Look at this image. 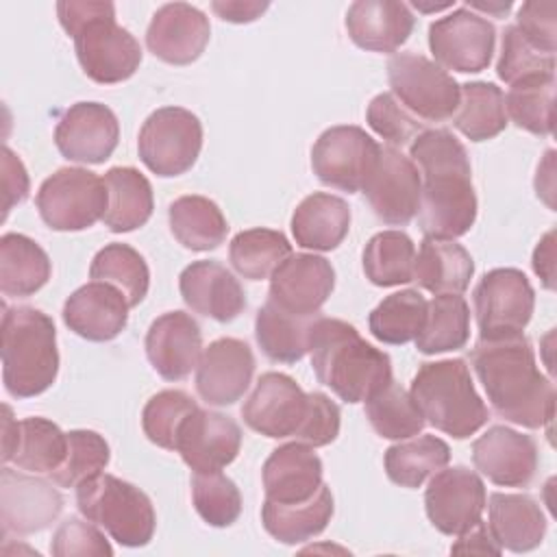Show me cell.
Masks as SVG:
<instances>
[{"instance_id":"43","label":"cell","mask_w":557,"mask_h":557,"mask_svg":"<svg viewBox=\"0 0 557 557\" xmlns=\"http://www.w3.org/2000/svg\"><path fill=\"white\" fill-rule=\"evenodd\" d=\"M426 318V300L418 289H400L385 296L368 318L374 339L400 346L418 337Z\"/></svg>"},{"instance_id":"20","label":"cell","mask_w":557,"mask_h":557,"mask_svg":"<svg viewBox=\"0 0 557 557\" xmlns=\"http://www.w3.org/2000/svg\"><path fill=\"white\" fill-rule=\"evenodd\" d=\"M333 287L335 270L329 259L292 252L270 276L268 300L296 315H318Z\"/></svg>"},{"instance_id":"19","label":"cell","mask_w":557,"mask_h":557,"mask_svg":"<svg viewBox=\"0 0 557 557\" xmlns=\"http://www.w3.org/2000/svg\"><path fill=\"white\" fill-rule=\"evenodd\" d=\"M120 139V122L102 102H76L63 111L54 128L59 152L74 163H104Z\"/></svg>"},{"instance_id":"21","label":"cell","mask_w":557,"mask_h":557,"mask_svg":"<svg viewBox=\"0 0 557 557\" xmlns=\"http://www.w3.org/2000/svg\"><path fill=\"white\" fill-rule=\"evenodd\" d=\"M255 374V355L250 346L237 337H220L211 342L196 366V392L211 407L237 403Z\"/></svg>"},{"instance_id":"27","label":"cell","mask_w":557,"mask_h":557,"mask_svg":"<svg viewBox=\"0 0 557 557\" xmlns=\"http://www.w3.org/2000/svg\"><path fill=\"white\" fill-rule=\"evenodd\" d=\"M265 498L281 505L309 500L322 485V459L313 446L289 442L270 453L261 468Z\"/></svg>"},{"instance_id":"50","label":"cell","mask_w":557,"mask_h":557,"mask_svg":"<svg viewBox=\"0 0 557 557\" xmlns=\"http://www.w3.org/2000/svg\"><path fill=\"white\" fill-rule=\"evenodd\" d=\"M496 74L509 85L533 74H555V54L535 50L511 24L503 30Z\"/></svg>"},{"instance_id":"51","label":"cell","mask_w":557,"mask_h":557,"mask_svg":"<svg viewBox=\"0 0 557 557\" xmlns=\"http://www.w3.org/2000/svg\"><path fill=\"white\" fill-rule=\"evenodd\" d=\"M366 122L392 148H403L411 144L424 131V122L411 115L392 94L385 91L370 100Z\"/></svg>"},{"instance_id":"35","label":"cell","mask_w":557,"mask_h":557,"mask_svg":"<svg viewBox=\"0 0 557 557\" xmlns=\"http://www.w3.org/2000/svg\"><path fill=\"white\" fill-rule=\"evenodd\" d=\"M109 207L102 218L111 233H128L144 226L154 209L152 185L135 168L120 165L104 172Z\"/></svg>"},{"instance_id":"12","label":"cell","mask_w":557,"mask_h":557,"mask_svg":"<svg viewBox=\"0 0 557 557\" xmlns=\"http://www.w3.org/2000/svg\"><path fill=\"white\" fill-rule=\"evenodd\" d=\"M381 146L359 126L342 124L326 128L311 148V170L322 185L339 191H361Z\"/></svg>"},{"instance_id":"17","label":"cell","mask_w":557,"mask_h":557,"mask_svg":"<svg viewBox=\"0 0 557 557\" xmlns=\"http://www.w3.org/2000/svg\"><path fill=\"white\" fill-rule=\"evenodd\" d=\"M307 413V392L283 372H265L242 405V418L252 431L272 437H294Z\"/></svg>"},{"instance_id":"6","label":"cell","mask_w":557,"mask_h":557,"mask_svg":"<svg viewBox=\"0 0 557 557\" xmlns=\"http://www.w3.org/2000/svg\"><path fill=\"white\" fill-rule=\"evenodd\" d=\"M409 394L424 420L455 440L474 435L490 420V411L463 359L422 363L411 381Z\"/></svg>"},{"instance_id":"24","label":"cell","mask_w":557,"mask_h":557,"mask_svg":"<svg viewBox=\"0 0 557 557\" xmlns=\"http://www.w3.org/2000/svg\"><path fill=\"white\" fill-rule=\"evenodd\" d=\"M202 355L198 322L185 311L159 315L146 333V357L165 381H183L196 370Z\"/></svg>"},{"instance_id":"2","label":"cell","mask_w":557,"mask_h":557,"mask_svg":"<svg viewBox=\"0 0 557 557\" xmlns=\"http://www.w3.org/2000/svg\"><path fill=\"white\" fill-rule=\"evenodd\" d=\"M470 363L494 413L524 429H542L555 416V385L535 363V350L524 333L479 339Z\"/></svg>"},{"instance_id":"8","label":"cell","mask_w":557,"mask_h":557,"mask_svg":"<svg viewBox=\"0 0 557 557\" xmlns=\"http://www.w3.org/2000/svg\"><path fill=\"white\" fill-rule=\"evenodd\" d=\"M392 96L420 122H446L455 115L461 85L435 61L416 52H396L387 63Z\"/></svg>"},{"instance_id":"23","label":"cell","mask_w":557,"mask_h":557,"mask_svg":"<svg viewBox=\"0 0 557 557\" xmlns=\"http://www.w3.org/2000/svg\"><path fill=\"white\" fill-rule=\"evenodd\" d=\"M209 37L211 24L200 9L187 2H168L154 11L146 30V46L170 65H189L205 52Z\"/></svg>"},{"instance_id":"5","label":"cell","mask_w":557,"mask_h":557,"mask_svg":"<svg viewBox=\"0 0 557 557\" xmlns=\"http://www.w3.org/2000/svg\"><path fill=\"white\" fill-rule=\"evenodd\" d=\"M2 381L15 398H33L52 387L59 372L57 329L35 307H4L2 313Z\"/></svg>"},{"instance_id":"38","label":"cell","mask_w":557,"mask_h":557,"mask_svg":"<svg viewBox=\"0 0 557 557\" xmlns=\"http://www.w3.org/2000/svg\"><path fill=\"white\" fill-rule=\"evenodd\" d=\"M470 339V307L459 294H437L426 302V318L416 348L422 355L459 350Z\"/></svg>"},{"instance_id":"59","label":"cell","mask_w":557,"mask_h":557,"mask_svg":"<svg viewBox=\"0 0 557 557\" xmlns=\"http://www.w3.org/2000/svg\"><path fill=\"white\" fill-rule=\"evenodd\" d=\"M4 409V420H2V461L9 463L15 455L17 442H20V422L13 418V411L9 405Z\"/></svg>"},{"instance_id":"9","label":"cell","mask_w":557,"mask_h":557,"mask_svg":"<svg viewBox=\"0 0 557 557\" xmlns=\"http://www.w3.org/2000/svg\"><path fill=\"white\" fill-rule=\"evenodd\" d=\"M44 224L52 231H85L104 218L109 191L104 178L85 168H59L35 196Z\"/></svg>"},{"instance_id":"31","label":"cell","mask_w":557,"mask_h":557,"mask_svg":"<svg viewBox=\"0 0 557 557\" xmlns=\"http://www.w3.org/2000/svg\"><path fill=\"white\" fill-rule=\"evenodd\" d=\"M474 274L470 252L455 239L424 237L413 261V283L431 294H461Z\"/></svg>"},{"instance_id":"45","label":"cell","mask_w":557,"mask_h":557,"mask_svg":"<svg viewBox=\"0 0 557 557\" xmlns=\"http://www.w3.org/2000/svg\"><path fill=\"white\" fill-rule=\"evenodd\" d=\"M65 455L67 433H63L52 420L41 416L20 420V442L11 459L20 470L50 474L63 463Z\"/></svg>"},{"instance_id":"56","label":"cell","mask_w":557,"mask_h":557,"mask_svg":"<svg viewBox=\"0 0 557 557\" xmlns=\"http://www.w3.org/2000/svg\"><path fill=\"white\" fill-rule=\"evenodd\" d=\"M450 553H474V555H500L503 548L492 537L490 527L479 520L468 531L459 533V540L450 546Z\"/></svg>"},{"instance_id":"48","label":"cell","mask_w":557,"mask_h":557,"mask_svg":"<svg viewBox=\"0 0 557 557\" xmlns=\"http://www.w3.org/2000/svg\"><path fill=\"white\" fill-rule=\"evenodd\" d=\"M198 409L196 400L183 389H163L157 392L141 411V429L146 437L165 448L176 450V440L183 422L189 413Z\"/></svg>"},{"instance_id":"34","label":"cell","mask_w":557,"mask_h":557,"mask_svg":"<svg viewBox=\"0 0 557 557\" xmlns=\"http://www.w3.org/2000/svg\"><path fill=\"white\" fill-rule=\"evenodd\" d=\"M320 315H296L265 300L255 315V337L261 352L276 363L300 361L309 352L311 329Z\"/></svg>"},{"instance_id":"15","label":"cell","mask_w":557,"mask_h":557,"mask_svg":"<svg viewBox=\"0 0 557 557\" xmlns=\"http://www.w3.org/2000/svg\"><path fill=\"white\" fill-rule=\"evenodd\" d=\"M485 503L483 479L466 466L437 470L424 492L426 516L444 535H459L474 527L483 516Z\"/></svg>"},{"instance_id":"49","label":"cell","mask_w":557,"mask_h":557,"mask_svg":"<svg viewBox=\"0 0 557 557\" xmlns=\"http://www.w3.org/2000/svg\"><path fill=\"white\" fill-rule=\"evenodd\" d=\"M109 459L111 450L100 433L74 429L67 433V455L63 463L50 472V479L59 487H78L85 479L102 472Z\"/></svg>"},{"instance_id":"16","label":"cell","mask_w":557,"mask_h":557,"mask_svg":"<svg viewBox=\"0 0 557 557\" xmlns=\"http://www.w3.org/2000/svg\"><path fill=\"white\" fill-rule=\"evenodd\" d=\"M63 509L61 492L33 472L2 468L0 474V511L2 533L30 535L48 529Z\"/></svg>"},{"instance_id":"32","label":"cell","mask_w":557,"mask_h":557,"mask_svg":"<svg viewBox=\"0 0 557 557\" xmlns=\"http://www.w3.org/2000/svg\"><path fill=\"white\" fill-rule=\"evenodd\" d=\"M335 511V500L329 485L320 490L305 503L281 505L274 500H263L261 522L263 529L281 544H300L320 535L331 522Z\"/></svg>"},{"instance_id":"54","label":"cell","mask_w":557,"mask_h":557,"mask_svg":"<svg viewBox=\"0 0 557 557\" xmlns=\"http://www.w3.org/2000/svg\"><path fill=\"white\" fill-rule=\"evenodd\" d=\"M557 2L546 0V2H524L518 9L516 15V28L518 33L540 52L555 54L557 48Z\"/></svg>"},{"instance_id":"42","label":"cell","mask_w":557,"mask_h":557,"mask_svg":"<svg viewBox=\"0 0 557 557\" xmlns=\"http://www.w3.org/2000/svg\"><path fill=\"white\" fill-rule=\"evenodd\" d=\"M555 74H533L511 83L505 111L511 122L533 135H550L555 126Z\"/></svg>"},{"instance_id":"4","label":"cell","mask_w":557,"mask_h":557,"mask_svg":"<svg viewBox=\"0 0 557 557\" xmlns=\"http://www.w3.org/2000/svg\"><path fill=\"white\" fill-rule=\"evenodd\" d=\"M63 30L74 39L76 59L87 78L100 85H113L131 78L141 63L139 41L115 22L113 2L57 4Z\"/></svg>"},{"instance_id":"33","label":"cell","mask_w":557,"mask_h":557,"mask_svg":"<svg viewBox=\"0 0 557 557\" xmlns=\"http://www.w3.org/2000/svg\"><path fill=\"white\" fill-rule=\"evenodd\" d=\"M52 274L48 252L22 233L0 237V289L4 296L28 298L39 292Z\"/></svg>"},{"instance_id":"28","label":"cell","mask_w":557,"mask_h":557,"mask_svg":"<svg viewBox=\"0 0 557 557\" xmlns=\"http://www.w3.org/2000/svg\"><path fill=\"white\" fill-rule=\"evenodd\" d=\"M346 30L361 50L392 54L409 39L413 15L405 2L357 0L346 11Z\"/></svg>"},{"instance_id":"52","label":"cell","mask_w":557,"mask_h":557,"mask_svg":"<svg viewBox=\"0 0 557 557\" xmlns=\"http://www.w3.org/2000/svg\"><path fill=\"white\" fill-rule=\"evenodd\" d=\"M50 553L54 557H74V555L111 557L113 548L96 522L72 516L63 520L54 531L50 542Z\"/></svg>"},{"instance_id":"57","label":"cell","mask_w":557,"mask_h":557,"mask_svg":"<svg viewBox=\"0 0 557 557\" xmlns=\"http://www.w3.org/2000/svg\"><path fill=\"white\" fill-rule=\"evenodd\" d=\"M268 2H250V0H215L211 2L213 13L231 24H248L261 17V13L268 9Z\"/></svg>"},{"instance_id":"29","label":"cell","mask_w":557,"mask_h":557,"mask_svg":"<svg viewBox=\"0 0 557 557\" xmlns=\"http://www.w3.org/2000/svg\"><path fill=\"white\" fill-rule=\"evenodd\" d=\"M490 533L500 548L511 553H529L537 548L546 535V516L529 494L494 492L487 503Z\"/></svg>"},{"instance_id":"58","label":"cell","mask_w":557,"mask_h":557,"mask_svg":"<svg viewBox=\"0 0 557 557\" xmlns=\"http://www.w3.org/2000/svg\"><path fill=\"white\" fill-rule=\"evenodd\" d=\"M533 272L546 289H555V231H548L535 246L531 259Z\"/></svg>"},{"instance_id":"22","label":"cell","mask_w":557,"mask_h":557,"mask_svg":"<svg viewBox=\"0 0 557 557\" xmlns=\"http://www.w3.org/2000/svg\"><path fill=\"white\" fill-rule=\"evenodd\" d=\"M242 448L239 424L220 411L196 409L178 431L176 450L194 472H218L235 461Z\"/></svg>"},{"instance_id":"40","label":"cell","mask_w":557,"mask_h":557,"mask_svg":"<svg viewBox=\"0 0 557 557\" xmlns=\"http://www.w3.org/2000/svg\"><path fill=\"white\" fill-rule=\"evenodd\" d=\"M289 255V239L274 228H248L237 233L228 244V261L233 270L248 281L270 278Z\"/></svg>"},{"instance_id":"7","label":"cell","mask_w":557,"mask_h":557,"mask_svg":"<svg viewBox=\"0 0 557 557\" xmlns=\"http://www.w3.org/2000/svg\"><path fill=\"white\" fill-rule=\"evenodd\" d=\"M83 518L104 529L122 546H146L157 527V513L146 492L113 474L98 472L76 487Z\"/></svg>"},{"instance_id":"61","label":"cell","mask_w":557,"mask_h":557,"mask_svg":"<svg viewBox=\"0 0 557 557\" xmlns=\"http://www.w3.org/2000/svg\"><path fill=\"white\" fill-rule=\"evenodd\" d=\"M411 7H416L418 11L422 13H431V11H444V9H450L453 2H442V4H424V2H411Z\"/></svg>"},{"instance_id":"25","label":"cell","mask_w":557,"mask_h":557,"mask_svg":"<svg viewBox=\"0 0 557 557\" xmlns=\"http://www.w3.org/2000/svg\"><path fill=\"white\" fill-rule=\"evenodd\" d=\"M128 309L131 305L117 287L104 281H89L67 296L63 322L83 339L109 342L126 329Z\"/></svg>"},{"instance_id":"44","label":"cell","mask_w":557,"mask_h":557,"mask_svg":"<svg viewBox=\"0 0 557 557\" xmlns=\"http://www.w3.org/2000/svg\"><path fill=\"white\" fill-rule=\"evenodd\" d=\"M91 281H104L117 287L131 307H137L150 287V270L146 259L128 244H107L96 252L89 265Z\"/></svg>"},{"instance_id":"60","label":"cell","mask_w":557,"mask_h":557,"mask_svg":"<svg viewBox=\"0 0 557 557\" xmlns=\"http://www.w3.org/2000/svg\"><path fill=\"white\" fill-rule=\"evenodd\" d=\"M466 7L470 11H481V13H487V15H496V17H505L507 11L511 9V0H500V2H481V0H468ZM479 13V15H481Z\"/></svg>"},{"instance_id":"53","label":"cell","mask_w":557,"mask_h":557,"mask_svg":"<svg viewBox=\"0 0 557 557\" xmlns=\"http://www.w3.org/2000/svg\"><path fill=\"white\" fill-rule=\"evenodd\" d=\"M339 424H342V413L339 407L322 392H309L307 394V413L296 431L294 440L302 442L307 446L320 448L329 446L331 442L337 440L339 435Z\"/></svg>"},{"instance_id":"10","label":"cell","mask_w":557,"mask_h":557,"mask_svg":"<svg viewBox=\"0 0 557 557\" xmlns=\"http://www.w3.org/2000/svg\"><path fill=\"white\" fill-rule=\"evenodd\" d=\"M202 150V124L183 107L152 111L139 128L137 152L157 176H181L196 163Z\"/></svg>"},{"instance_id":"13","label":"cell","mask_w":557,"mask_h":557,"mask_svg":"<svg viewBox=\"0 0 557 557\" xmlns=\"http://www.w3.org/2000/svg\"><path fill=\"white\" fill-rule=\"evenodd\" d=\"M494 46V24L468 7H459L429 26V48L435 63L446 70L483 72L492 61Z\"/></svg>"},{"instance_id":"11","label":"cell","mask_w":557,"mask_h":557,"mask_svg":"<svg viewBox=\"0 0 557 557\" xmlns=\"http://www.w3.org/2000/svg\"><path fill=\"white\" fill-rule=\"evenodd\" d=\"M472 300L481 339H498L524 331L533 315L535 292L522 270L494 268L483 274Z\"/></svg>"},{"instance_id":"26","label":"cell","mask_w":557,"mask_h":557,"mask_svg":"<svg viewBox=\"0 0 557 557\" xmlns=\"http://www.w3.org/2000/svg\"><path fill=\"white\" fill-rule=\"evenodd\" d=\"M185 305L215 322H231L246 309L242 283L218 261H194L178 276Z\"/></svg>"},{"instance_id":"14","label":"cell","mask_w":557,"mask_h":557,"mask_svg":"<svg viewBox=\"0 0 557 557\" xmlns=\"http://www.w3.org/2000/svg\"><path fill=\"white\" fill-rule=\"evenodd\" d=\"M420 187L422 178L418 165L398 148L381 146L361 194L383 224L405 226L418 215Z\"/></svg>"},{"instance_id":"37","label":"cell","mask_w":557,"mask_h":557,"mask_svg":"<svg viewBox=\"0 0 557 557\" xmlns=\"http://www.w3.org/2000/svg\"><path fill=\"white\" fill-rule=\"evenodd\" d=\"M450 461V448L442 437L413 435L398 440V444L385 450L383 463L392 483L416 490L431 474L446 468Z\"/></svg>"},{"instance_id":"18","label":"cell","mask_w":557,"mask_h":557,"mask_svg":"<svg viewBox=\"0 0 557 557\" xmlns=\"http://www.w3.org/2000/svg\"><path fill=\"white\" fill-rule=\"evenodd\" d=\"M472 463L494 485L527 487L535 479L540 450L531 435L494 424L474 440Z\"/></svg>"},{"instance_id":"30","label":"cell","mask_w":557,"mask_h":557,"mask_svg":"<svg viewBox=\"0 0 557 557\" xmlns=\"http://www.w3.org/2000/svg\"><path fill=\"white\" fill-rule=\"evenodd\" d=\"M350 231V207L344 198L313 191L292 213V235L300 248L335 250Z\"/></svg>"},{"instance_id":"3","label":"cell","mask_w":557,"mask_h":557,"mask_svg":"<svg viewBox=\"0 0 557 557\" xmlns=\"http://www.w3.org/2000/svg\"><path fill=\"white\" fill-rule=\"evenodd\" d=\"M311 368L344 403H366L392 383L389 355L366 342L359 331L339 320L320 315L309 337Z\"/></svg>"},{"instance_id":"36","label":"cell","mask_w":557,"mask_h":557,"mask_svg":"<svg viewBox=\"0 0 557 557\" xmlns=\"http://www.w3.org/2000/svg\"><path fill=\"white\" fill-rule=\"evenodd\" d=\"M168 222L174 239L187 250H215L228 233L222 209L207 196H181L168 209Z\"/></svg>"},{"instance_id":"46","label":"cell","mask_w":557,"mask_h":557,"mask_svg":"<svg viewBox=\"0 0 557 557\" xmlns=\"http://www.w3.org/2000/svg\"><path fill=\"white\" fill-rule=\"evenodd\" d=\"M370 426L385 440H407L422 433L426 420L416 400L398 383H387L366 400Z\"/></svg>"},{"instance_id":"41","label":"cell","mask_w":557,"mask_h":557,"mask_svg":"<svg viewBox=\"0 0 557 557\" xmlns=\"http://www.w3.org/2000/svg\"><path fill=\"white\" fill-rule=\"evenodd\" d=\"M416 244L403 231H381L363 248L366 278L376 287L405 285L413 278Z\"/></svg>"},{"instance_id":"47","label":"cell","mask_w":557,"mask_h":557,"mask_svg":"<svg viewBox=\"0 0 557 557\" xmlns=\"http://www.w3.org/2000/svg\"><path fill=\"white\" fill-rule=\"evenodd\" d=\"M191 500L209 527H231L242 513V494L233 479L218 472H194Z\"/></svg>"},{"instance_id":"39","label":"cell","mask_w":557,"mask_h":557,"mask_svg":"<svg viewBox=\"0 0 557 557\" xmlns=\"http://www.w3.org/2000/svg\"><path fill=\"white\" fill-rule=\"evenodd\" d=\"M453 126L470 141H487L500 135L507 126L505 94L500 87L485 81L463 83Z\"/></svg>"},{"instance_id":"55","label":"cell","mask_w":557,"mask_h":557,"mask_svg":"<svg viewBox=\"0 0 557 557\" xmlns=\"http://www.w3.org/2000/svg\"><path fill=\"white\" fill-rule=\"evenodd\" d=\"M0 170H2V191H4V215L20 202L26 200L28 189H30V178L28 172L22 163V159L9 148H2V157H0Z\"/></svg>"},{"instance_id":"1","label":"cell","mask_w":557,"mask_h":557,"mask_svg":"<svg viewBox=\"0 0 557 557\" xmlns=\"http://www.w3.org/2000/svg\"><path fill=\"white\" fill-rule=\"evenodd\" d=\"M420 168L418 224L424 237L457 239L476 220V194L466 146L446 128H424L409 144Z\"/></svg>"}]
</instances>
